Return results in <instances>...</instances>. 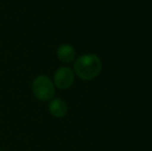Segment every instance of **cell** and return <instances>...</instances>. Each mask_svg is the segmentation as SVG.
Wrapping results in <instances>:
<instances>
[{"label":"cell","instance_id":"cell-2","mask_svg":"<svg viewBox=\"0 0 152 151\" xmlns=\"http://www.w3.org/2000/svg\"><path fill=\"white\" fill-rule=\"evenodd\" d=\"M32 93L38 101H51L55 95L54 83L48 76H37L32 82Z\"/></svg>","mask_w":152,"mask_h":151},{"label":"cell","instance_id":"cell-4","mask_svg":"<svg viewBox=\"0 0 152 151\" xmlns=\"http://www.w3.org/2000/svg\"><path fill=\"white\" fill-rule=\"evenodd\" d=\"M49 111L56 118H63L68 111L67 104L62 98H52L49 104Z\"/></svg>","mask_w":152,"mask_h":151},{"label":"cell","instance_id":"cell-1","mask_svg":"<svg viewBox=\"0 0 152 151\" xmlns=\"http://www.w3.org/2000/svg\"><path fill=\"white\" fill-rule=\"evenodd\" d=\"M74 69L76 75L82 80H92L102 71V60L95 54L82 55L76 59Z\"/></svg>","mask_w":152,"mask_h":151},{"label":"cell","instance_id":"cell-5","mask_svg":"<svg viewBox=\"0 0 152 151\" xmlns=\"http://www.w3.org/2000/svg\"><path fill=\"white\" fill-rule=\"evenodd\" d=\"M57 57L62 62L69 63L76 59V50L68 44H63L57 49Z\"/></svg>","mask_w":152,"mask_h":151},{"label":"cell","instance_id":"cell-3","mask_svg":"<svg viewBox=\"0 0 152 151\" xmlns=\"http://www.w3.org/2000/svg\"><path fill=\"white\" fill-rule=\"evenodd\" d=\"M75 73L66 66L59 67L54 75V84L59 89H67L74 84Z\"/></svg>","mask_w":152,"mask_h":151}]
</instances>
